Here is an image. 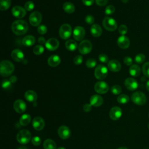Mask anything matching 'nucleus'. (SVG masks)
<instances>
[{
    "label": "nucleus",
    "instance_id": "nucleus-16",
    "mask_svg": "<svg viewBox=\"0 0 149 149\" xmlns=\"http://www.w3.org/2000/svg\"><path fill=\"white\" fill-rule=\"evenodd\" d=\"M122 115V111L121 108L119 107H112L109 111L110 118L113 120H116L119 119Z\"/></svg>",
    "mask_w": 149,
    "mask_h": 149
},
{
    "label": "nucleus",
    "instance_id": "nucleus-40",
    "mask_svg": "<svg viewBox=\"0 0 149 149\" xmlns=\"http://www.w3.org/2000/svg\"><path fill=\"white\" fill-rule=\"evenodd\" d=\"M115 10V9L114 6H113L112 5H110L107 6V7H106L105 10V13L106 15H112L114 13Z\"/></svg>",
    "mask_w": 149,
    "mask_h": 149
},
{
    "label": "nucleus",
    "instance_id": "nucleus-6",
    "mask_svg": "<svg viewBox=\"0 0 149 149\" xmlns=\"http://www.w3.org/2000/svg\"><path fill=\"white\" fill-rule=\"evenodd\" d=\"M72 34V27L69 24H63L59 29V34L63 40L68 39Z\"/></svg>",
    "mask_w": 149,
    "mask_h": 149
},
{
    "label": "nucleus",
    "instance_id": "nucleus-50",
    "mask_svg": "<svg viewBox=\"0 0 149 149\" xmlns=\"http://www.w3.org/2000/svg\"><path fill=\"white\" fill-rule=\"evenodd\" d=\"M108 0H95L96 3L99 6H104L108 3Z\"/></svg>",
    "mask_w": 149,
    "mask_h": 149
},
{
    "label": "nucleus",
    "instance_id": "nucleus-18",
    "mask_svg": "<svg viewBox=\"0 0 149 149\" xmlns=\"http://www.w3.org/2000/svg\"><path fill=\"white\" fill-rule=\"evenodd\" d=\"M32 125L36 130H41L45 126L44 119L40 116H36L33 119Z\"/></svg>",
    "mask_w": 149,
    "mask_h": 149
},
{
    "label": "nucleus",
    "instance_id": "nucleus-4",
    "mask_svg": "<svg viewBox=\"0 0 149 149\" xmlns=\"http://www.w3.org/2000/svg\"><path fill=\"white\" fill-rule=\"evenodd\" d=\"M132 101L138 105H144L147 100L146 95L141 91H136L133 93L131 97Z\"/></svg>",
    "mask_w": 149,
    "mask_h": 149
},
{
    "label": "nucleus",
    "instance_id": "nucleus-3",
    "mask_svg": "<svg viewBox=\"0 0 149 149\" xmlns=\"http://www.w3.org/2000/svg\"><path fill=\"white\" fill-rule=\"evenodd\" d=\"M31 135L30 132L26 129H23L18 132L16 136V139L17 141L22 144H25L28 143L31 140Z\"/></svg>",
    "mask_w": 149,
    "mask_h": 149
},
{
    "label": "nucleus",
    "instance_id": "nucleus-58",
    "mask_svg": "<svg viewBox=\"0 0 149 149\" xmlns=\"http://www.w3.org/2000/svg\"><path fill=\"white\" fill-rule=\"evenodd\" d=\"M57 149H66V148L63 147H58Z\"/></svg>",
    "mask_w": 149,
    "mask_h": 149
},
{
    "label": "nucleus",
    "instance_id": "nucleus-34",
    "mask_svg": "<svg viewBox=\"0 0 149 149\" xmlns=\"http://www.w3.org/2000/svg\"><path fill=\"white\" fill-rule=\"evenodd\" d=\"M44 51V48L41 45H36L33 49V52L35 55H41Z\"/></svg>",
    "mask_w": 149,
    "mask_h": 149
},
{
    "label": "nucleus",
    "instance_id": "nucleus-31",
    "mask_svg": "<svg viewBox=\"0 0 149 149\" xmlns=\"http://www.w3.org/2000/svg\"><path fill=\"white\" fill-rule=\"evenodd\" d=\"M31 119V116L29 114H23L20 118L19 122L22 126H26L30 122Z\"/></svg>",
    "mask_w": 149,
    "mask_h": 149
},
{
    "label": "nucleus",
    "instance_id": "nucleus-19",
    "mask_svg": "<svg viewBox=\"0 0 149 149\" xmlns=\"http://www.w3.org/2000/svg\"><path fill=\"white\" fill-rule=\"evenodd\" d=\"M130 43L129 38L125 36H120L117 40L118 45L122 49L127 48L130 45Z\"/></svg>",
    "mask_w": 149,
    "mask_h": 149
},
{
    "label": "nucleus",
    "instance_id": "nucleus-44",
    "mask_svg": "<svg viewBox=\"0 0 149 149\" xmlns=\"http://www.w3.org/2000/svg\"><path fill=\"white\" fill-rule=\"evenodd\" d=\"M98 59L101 62L108 63V57L105 54H101L98 56Z\"/></svg>",
    "mask_w": 149,
    "mask_h": 149
},
{
    "label": "nucleus",
    "instance_id": "nucleus-13",
    "mask_svg": "<svg viewBox=\"0 0 149 149\" xmlns=\"http://www.w3.org/2000/svg\"><path fill=\"white\" fill-rule=\"evenodd\" d=\"M125 86L126 88L130 91H134L138 87V83L133 77H128L125 80Z\"/></svg>",
    "mask_w": 149,
    "mask_h": 149
},
{
    "label": "nucleus",
    "instance_id": "nucleus-37",
    "mask_svg": "<svg viewBox=\"0 0 149 149\" xmlns=\"http://www.w3.org/2000/svg\"><path fill=\"white\" fill-rule=\"evenodd\" d=\"M111 92L115 95H118L122 92V88L119 85H114L111 88Z\"/></svg>",
    "mask_w": 149,
    "mask_h": 149
},
{
    "label": "nucleus",
    "instance_id": "nucleus-24",
    "mask_svg": "<svg viewBox=\"0 0 149 149\" xmlns=\"http://www.w3.org/2000/svg\"><path fill=\"white\" fill-rule=\"evenodd\" d=\"M90 31L93 36L95 37H98L101 35L102 30L101 27L99 24H94L91 26L90 28Z\"/></svg>",
    "mask_w": 149,
    "mask_h": 149
},
{
    "label": "nucleus",
    "instance_id": "nucleus-39",
    "mask_svg": "<svg viewBox=\"0 0 149 149\" xmlns=\"http://www.w3.org/2000/svg\"><path fill=\"white\" fill-rule=\"evenodd\" d=\"M34 8V3L33 1H27L24 4V9L26 10L31 11Z\"/></svg>",
    "mask_w": 149,
    "mask_h": 149
},
{
    "label": "nucleus",
    "instance_id": "nucleus-12",
    "mask_svg": "<svg viewBox=\"0 0 149 149\" xmlns=\"http://www.w3.org/2000/svg\"><path fill=\"white\" fill-rule=\"evenodd\" d=\"M59 42L58 40L56 38H49L45 42V47L49 50V51H55L59 47Z\"/></svg>",
    "mask_w": 149,
    "mask_h": 149
},
{
    "label": "nucleus",
    "instance_id": "nucleus-38",
    "mask_svg": "<svg viewBox=\"0 0 149 149\" xmlns=\"http://www.w3.org/2000/svg\"><path fill=\"white\" fill-rule=\"evenodd\" d=\"M86 66L88 68H90V69H92L93 68H94L96 65H97V62L96 61L93 59V58H90L88 59L87 62H86Z\"/></svg>",
    "mask_w": 149,
    "mask_h": 149
},
{
    "label": "nucleus",
    "instance_id": "nucleus-14",
    "mask_svg": "<svg viewBox=\"0 0 149 149\" xmlns=\"http://www.w3.org/2000/svg\"><path fill=\"white\" fill-rule=\"evenodd\" d=\"M12 15L17 18L21 19L25 16L26 14V9L20 6H15L12 9Z\"/></svg>",
    "mask_w": 149,
    "mask_h": 149
},
{
    "label": "nucleus",
    "instance_id": "nucleus-7",
    "mask_svg": "<svg viewBox=\"0 0 149 149\" xmlns=\"http://www.w3.org/2000/svg\"><path fill=\"white\" fill-rule=\"evenodd\" d=\"M108 74V69L103 65H98L95 69L94 75L96 79L102 80L105 79Z\"/></svg>",
    "mask_w": 149,
    "mask_h": 149
},
{
    "label": "nucleus",
    "instance_id": "nucleus-33",
    "mask_svg": "<svg viewBox=\"0 0 149 149\" xmlns=\"http://www.w3.org/2000/svg\"><path fill=\"white\" fill-rule=\"evenodd\" d=\"M129 97L126 94H121L117 98V101L119 104H125L129 101Z\"/></svg>",
    "mask_w": 149,
    "mask_h": 149
},
{
    "label": "nucleus",
    "instance_id": "nucleus-21",
    "mask_svg": "<svg viewBox=\"0 0 149 149\" xmlns=\"http://www.w3.org/2000/svg\"><path fill=\"white\" fill-rule=\"evenodd\" d=\"M103 101L104 100L102 97L97 94L92 95L90 99V104L95 107L101 106L103 104Z\"/></svg>",
    "mask_w": 149,
    "mask_h": 149
},
{
    "label": "nucleus",
    "instance_id": "nucleus-29",
    "mask_svg": "<svg viewBox=\"0 0 149 149\" xmlns=\"http://www.w3.org/2000/svg\"><path fill=\"white\" fill-rule=\"evenodd\" d=\"M63 9L64 11L67 13H72L74 12V5L70 2H66L63 5Z\"/></svg>",
    "mask_w": 149,
    "mask_h": 149
},
{
    "label": "nucleus",
    "instance_id": "nucleus-25",
    "mask_svg": "<svg viewBox=\"0 0 149 149\" xmlns=\"http://www.w3.org/2000/svg\"><path fill=\"white\" fill-rule=\"evenodd\" d=\"M24 97L27 101L33 102L37 100L38 96L34 91L27 90L24 94Z\"/></svg>",
    "mask_w": 149,
    "mask_h": 149
},
{
    "label": "nucleus",
    "instance_id": "nucleus-20",
    "mask_svg": "<svg viewBox=\"0 0 149 149\" xmlns=\"http://www.w3.org/2000/svg\"><path fill=\"white\" fill-rule=\"evenodd\" d=\"M108 68L111 71L113 72H117L120 70L121 65L118 61L112 59L108 62Z\"/></svg>",
    "mask_w": 149,
    "mask_h": 149
},
{
    "label": "nucleus",
    "instance_id": "nucleus-51",
    "mask_svg": "<svg viewBox=\"0 0 149 149\" xmlns=\"http://www.w3.org/2000/svg\"><path fill=\"white\" fill-rule=\"evenodd\" d=\"M83 4L86 6H91L94 3V0H82Z\"/></svg>",
    "mask_w": 149,
    "mask_h": 149
},
{
    "label": "nucleus",
    "instance_id": "nucleus-54",
    "mask_svg": "<svg viewBox=\"0 0 149 149\" xmlns=\"http://www.w3.org/2000/svg\"><path fill=\"white\" fill-rule=\"evenodd\" d=\"M146 88L147 90L149 91V80H148L146 83Z\"/></svg>",
    "mask_w": 149,
    "mask_h": 149
},
{
    "label": "nucleus",
    "instance_id": "nucleus-35",
    "mask_svg": "<svg viewBox=\"0 0 149 149\" xmlns=\"http://www.w3.org/2000/svg\"><path fill=\"white\" fill-rule=\"evenodd\" d=\"M146 59V56L145 55L142 54V53H139L136 56H135V58H134V60H135V62L137 63H139V64H141L142 63H143L144 62Z\"/></svg>",
    "mask_w": 149,
    "mask_h": 149
},
{
    "label": "nucleus",
    "instance_id": "nucleus-47",
    "mask_svg": "<svg viewBox=\"0 0 149 149\" xmlns=\"http://www.w3.org/2000/svg\"><path fill=\"white\" fill-rule=\"evenodd\" d=\"M94 17L93 16L91 15H88L87 16H86V18H85V21L88 24H93V23L94 22Z\"/></svg>",
    "mask_w": 149,
    "mask_h": 149
},
{
    "label": "nucleus",
    "instance_id": "nucleus-57",
    "mask_svg": "<svg viewBox=\"0 0 149 149\" xmlns=\"http://www.w3.org/2000/svg\"><path fill=\"white\" fill-rule=\"evenodd\" d=\"M118 149H127V148L126 147H121L118 148Z\"/></svg>",
    "mask_w": 149,
    "mask_h": 149
},
{
    "label": "nucleus",
    "instance_id": "nucleus-48",
    "mask_svg": "<svg viewBox=\"0 0 149 149\" xmlns=\"http://www.w3.org/2000/svg\"><path fill=\"white\" fill-rule=\"evenodd\" d=\"M123 62H124L125 65H126L127 66H130V65H132L133 60H132L131 57H130V56H126L124 58V59H123Z\"/></svg>",
    "mask_w": 149,
    "mask_h": 149
},
{
    "label": "nucleus",
    "instance_id": "nucleus-15",
    "mask_svg": "<svg viewBox=\"0 0 149 149\" xmlns=\"http://www.w3.org/2000/svg\"><path fill=\"white\" fill-rule=\"evenodd\" d=\"M58 133L61 139H67L70 136L71 132L70 129L68 126L62 125L59 127L58 130Z\"/></svg>",
    "mask_w": 149,
    "mask_h": 149
},
{
    "label": "nucleus",
    "instance_id": "nucleus-46",
    "mask_svg": "<svg viewBox=\"0 0 149 149\" xmlns=\"http://www.w3.org/2000/svg\"><path fill=\"white\" fill-rule=\"evenodd\" d=\"M31 143L34 146H39L41 143V140L40 137L35 136L32 139Z\"/></svg>",
    "mask_w": 149,
    "mask_h": 149
},
{
    "label": "nucleus",
    "instance_id": "nucleus-9",
    "mask_svg": "<svg viewBox=\"0 0 149 149\" xmlns=\"http://www.w3.org/2000/svg\"><path fill=\"white\" fill-rule=\"evenodd\" d=\"M42 20V15L38 11L33 12L29 16V22L33 26H38Z\"/></svg>",
    "mask_w": 149,
    "mask_h": 149
},
{
    "label": "nucleus",
    "instance_id": "nucleus-32",
    "mask_svg": "<svg viewBox=\"0 0 149 149\" xmlns=\"http://www.w3.org/2000/svg\"><path fill=\"white\" fill-rule=\"evenodd\" d=\"M11 5L10 0H0V10H7Z\"/></svg>",
    "mask_w": 149,
    "mask_h": 149
},
{
    "label": "nucleus",
    "instance_id": "nucleus-36",
    "mask_svg": "<svg viewBox=\"0 0 149 149\" xmlns=\"http://www.w3.org/2000/svg\"><path fill=\"white\" fill-rule=\"evenodd\" d=\"M142 72L145 76L149 77V62H147L143 65Z\"/></svg>",
    "mask_w": 149,
    "mask_h": 149
},
{
    "label": "nucleus",
    "instance_id": "nucleus-53",
    "mask_svg": "<svg viewBox=\"0 0 149 149\" xmlns=\"http://www.w3.org/2000/svg\"><path fill=\"white\" fill-rule=\"evenodd\" d=\"M9 80L10 81V82H11L12 83H16V82L17 81V77H16V76H11V77H10Z\"/></svg>",
    "mask_w": 149,
    "mask_h": 149
},
{
    "label": "nucleus",
    "instance_id": "nucleus-43",
    "mask_svg": "<svg viewBox=\"0 0 149 149\" xmlns=\"http://www.w3.org/2000/svg\"><path fill=\"white\" fill-rule=\"evenodd\" d=\"M118 31H119V33L122 35V36H124L125 34H126L127 32V27L126 25L125 24H122L119 26V29H118Z\"/></svg>",
    "mask_w": 149,
    "mask_h": 149
},
{
    "label": "nucleus",
    "instance_id": "nucleus-52",
    "mask_svg": "<svg viewBox=\"0 0 149 149\" xmlns=\"http://www.w3.org/2000/svg\"><path fill=\"white\" fill-rule=\"evenodd\" d=\"M38 42L40 44L42 45V44H45L46 41H45V39L44 37H40L38 38Z\"/></svg>",
    "mask_w": 149,
    "mask_h": 149
},
{
    "label": "nucleus",
    "instance_id": "nucleus-56",
    "mask_svg": "<svg viewBox=\"0 0 149 149\" xmlns=\"http://www.w3.org/2000/svg\"><path fill=\"white\" fill-rule=\"evenodd\" d=\"M121 1H122V2L123 3H127V2H128V1H129V0H121Z\"/></svg>",
    "mask_w": 149,
    "mask_h": 149
},
{
    "label": "nucleus",
    "instance_id": "nucleus-2",
    "mask_svg": "<svg viewBox=\"0 0 149 149\" xmlns=\"http://www.w3.org/2000/svg\"><path fill=\"white\" fill-rule=\"evenodd\" d=\"M15 66L9 61L3 60L0 63V73L3 77L10 76L14 71Z\"/></svg>",
    "mask_w": 149,
    "mask_h": 149
},
{
    "label": "nucleus",
    "instance_id": "nucleus-27",
    "mask_svg": "<svg viewBox=\"0 0 149 149\" xmlns=\"http://www.w3.org/2000/svg\"><path fill=\"white\" fill-rule=\"evenodd\" d=\"M129 72L130 74L132 76L137 77L141 73V69L139 65H137L136 64H134V65H132L129 68Z\"/></svg>",
    "mask_w": 149,
    "mask_h": 149
},
{
    "label": "nucleus",
    "instance_id": "nucleus-55",
    "mask_svg": "<svg viewBox=\"0 0 149 149\" xmlns=\"http://www.w3.org/2000/svg\"><path fill=\"white\" fill-rule=\"evenodd\" d=\"M17 149H28V148L24 146H20V147H18Z\"/></svg>",
    "mask_w": 149,
    "mask_h": 149
},
{
    "label": "nucleus",
    "instance_id": "nucleus-60",
    "mask_svg": "<svg viewBox=\"0 0 149 149\" xmlns=\"http://www.w3.org/2000/svg\"><path fill=\"white\" fill-rule=\"evenodd\" d=\"M148 116H149V113H148Z\"/></svg>",
    "mask_w": 149,
    "mask_h": 149
},
{
    "label": "nucleus",
    "instance_id": "nucleus-22",
    "mask_svg": "<svg viewBox=\"0 0 149 149\" xmlns=\"http://www.w3.org/2000/svg\"><path fill=\"white\" fill-rule=\"evenodd\" d=\"M11 56L12 58L16 62H22L24 60V58L23 52L19 49L13 50L11 53Z\"/></svg>",
    "mask_w": 149,
    "mask_h": 149
},
{
    "label": "nucleus",
    "instance_id": "nucleus-30",
    "mask_svg": "<svg viewBox=\"0 0 149 149\" xmlns=\"http://www.w3.org/2000/svg\"><path fill=\"white\" fill-rule=\"evenodd\" d=\"M43 147L44 149H56V145L53 140L48 139L44 141Z\"/></svg>",
    "mask_w": 149,
    "mask_h": 149
},
{
    "label": "nucleus",
    "instance_id": "nucleus-42",
    "mask_svg": "<svg viewBox=\"0 0 149 149\" xmlns=\"http://www.w3.org/2000/svg\"><path fill=\"white\" fill-rule=\"evenodd\" d=\"M12 83L9 80H3L2 82V87L4 89H9L12 87Z\"/></svg>",
    "mask_w": 149,
    "mask_h": 149
},
{
    "label": "nucleus",
    "instance_id": "nucleus-10",
    "mask_svg": "<svg viewBox=\"0 0 149 149\" xmlns=\"http://www.w3.org/2000/svg\"><path fill=\"white\" fill-rule=\"evenodd\" d=\"M95 91L99 94H105L109 90L108 84L103 81H100L95 83L94 86Z\"/></svg>",
    "mask_w": 149,
    "mask_h": 149
},
{
    "label": "nucleus",
    "instance_id": "nucleus-28",
    "mask_svg": "<svg viewBox=\"0 0 149 149\" xmlns=\"http://www.w3.org/2000/svg\"><path fill=\"white\" fill-rule=\"evenodd\" d=\"M65 47L68 50L73 51L77 49V44L73 40H68L65 42Z\"/></svg>",
    "mask_w": 149,
    "mask_h": 149
},
{
    "label": "nucleus",
    "instance_id": "nucleus-8",
    "mask_svg": "<svg viewBox=\"0 0 149 149\" xmlns=\"http://www.w3.org/2000/svg\"><path fill=\"white\" fill-rule=\"evenodd\" d=\"M79 51L80 54L83 55H86L90 52L92 49V44L91 42L87 40H83L79 44Z\"/></svg>",
    "mask_w": 149,
    "mask_h": 149
},
{
    "label": "nucleus",
    "instance_id": "nucleus-23",
    "mask_svg": "<svg viewBox=\"0 0 149 149\" xmlns=\"http://www.w3.org/2000/svg\"><path fill=\"white\" fill-rule=\"evenodd\" d=\"M61 62V58L58 55H53L48 59V63L51 67H56L58 66Z\"/></svg>",
    "mask_w": 149,
    "mask_h": 149
},
{
    "label": "nucleus",
    "instance_id": "nucleus-1",
    "mask_svg": "<svg viewBox=\"0 0 149 149\" xmlns=\"http://www.w3.org/2000/svg\"><path fill=\"white\" fill-rule=\"evenodd\" d=\"M11 29L14 34L17 36H21L24 34L27 31L29 26L26 21L17 20L12 23Z\"/></svg>",
    "mask_w": 149,
    "mask_h": 149
},
{
    "label": "nucleus",
    "instance_id": "nucleus-5",
    "mask_svg": "<svg viewBox=\"0 0 149 149\" xmlns=\"http://www.w3.org/2000/svg\"><path fill=\"white\" fill-rule=\"evenodd\" d=\"M104 27L109 31H113L117 28V23L116 20L110 17H105L102 21Z\"/></svg>",
    "mask_w": 149,
    "mask_h": 149
},
{
    "label": "nucleus",
    "instance_id": "nucleus-26",
    "mask_svg": "<svg viewBox=\"0 0 149 149\" xmlns=\"http://www.w3.org/2000/svg\"><path fill=\"white\" fill-rule=\"evenodd\" d=\"M36 42V39L34 36L31 35H28L25 36L22 40V44L23 45L26 47H30L34 44Z\"/></svg>",
    "mask_w": 149,
    "mask_h": 149
},
{
    "label": "nucleus",
    "instance_id": "nucleus-11",
    "mask_svg": "<svg viewBox=\"0 0 149 149\" xmlns=\"http://www.w3.org/2000/svg\"><path fill=\"white\" fill-rule=\"evenodd\" d=\"M73 35L74 40L76 41H81L85 36V30L83 27L77 26L74 29Z\"/></svg>",
    "mask_w": 149,
    "mask_h": 149
},
{
    "label": "nucleus",
    "instance_id": "nucleus-45",
    "mask_svg": "<svg viewBox=\"0 0 149 149\" xmlns=\"http://www.w3.org/2000/svg\"><path fill=\"white\" fill-rule=\"evenodd\" d=\"M83 59L82 56L77 55V56H75L74 58L73 59V62L75 65H79L83 62Z\"/></svg>",
    "mask_w": 149,
    "mask_h": 149
},
{
    "label": "nucleus",
    "instance_id": "nucleus-59",
    "mask_svg": "<svg viewBox=\"0 0 149 149\" xmlns=\"http://www.w3.org/2000/svg\"><path fill=\"white\" fill-rule=\"evenodd\" d=\"M148 129H149V123H148Z\"/></svg>",
    "mask_w": 149,
    "mask_h": 149
},
{
    "label": "nucleus",
    "instance_id": "nucleus-41",
    "mask_svg": "<svg viewBox=\"0 0 149 149\" xmlns=\"http://www.w3.org/2000/svg\"><path fill=\"white\" fill-rule=\"evenodd\" d=\"M37 31L40 34H44L47 31V27L44 24H40L37 27Z\"/></svg>",
    "mask_w": 149,
    "mask_h": 149
},
{
    "label": "nucleus",
    "instance_id": "nucleus-49",
    "mask_svg": "<svg viewBox=\"0 0 149 149\" xmlns=\"http://www.w3.org/2000/svg\"><path fill=\"white\" fill-rule=\"evenodd\" d=\"M92 105L90 104H86L83 106V110L86 112H88L91 110Z\"/></svg>",
    "mask_w": 149,
    "mask_h": 149
},
{
    "label": "nucleus",
    "instance_id": "nucleus-17",
    "mask_svg": "<svg viewBox=\"0 0 149 149\" xmlns=\"http://www.w3.org/2000/svg\"><path fill=\"white\" fill-rule=\"evenodd\" d=\"M13 108L19 113L24 112L26 109V104L22 100H17L13 104Z\"/></svg>",
    "mask_w": 149,
    "mask_h": 149
}]
</instances>
